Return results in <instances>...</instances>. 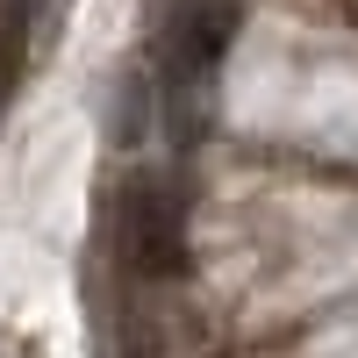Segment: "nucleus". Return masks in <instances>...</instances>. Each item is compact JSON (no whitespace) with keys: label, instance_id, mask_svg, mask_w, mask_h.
<instances>
[{"label":"nucleus","instance_id":"1","mask_svg":"<svg viewBox=\"0 0 358 358\" xmlns=\"http://www.w3.org/2000/svg\"><path fill=\"white\" fill-rule=\"evenodd\" d=\"M101 258L115 287H179L194 273L187 165H122L101 194Z\"/></svg>","mask_w":358,"mask_h":358},{"label":"nucleus","instance_id":"2","mask_svg":"<svg viewBox=\"0 0 358 358\" xmlns=\"http://www.w3.org/2000/svg\"><path fill=\"white\" fill-rule=\"evenodd\" d=\"M244 29V0H158L151 15V65L158 72H179V79H201L215 86L222 57Z\"/></svg>","mask_w":358,"mask_h":358},{"label":"nucleus","instance_id":"3","mask_svg":"<svg viewBox=\"0 0 358 358\" xmlns=\"http://www.w3.org/2000/svg\"><path fill=\"white\" fill-rule=\"evenodd\" d=\"M208 358H222V351H208Z\"/></svg>","mask_w":358,"mask_h":358}]
</instances>
